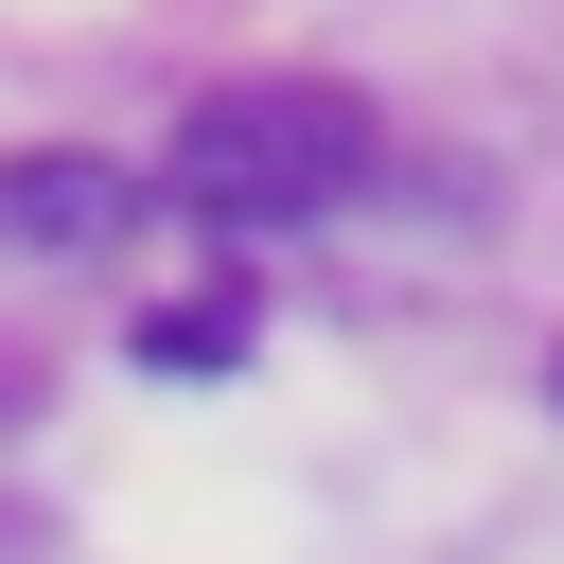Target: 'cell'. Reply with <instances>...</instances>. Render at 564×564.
<instances>
[{
    "instance_id": "1",
    "label": "cell",
    "mask_w": 564,
    "mask_h": 564,
    "mask_svg": "<svg viewBox=\"0 0 564 564\" xmlns=\"http://www.w3.org/2000/svg\"><path fill=\"white\" fill-rule=\"evenodd\" d=\"M370 106L352 88H317V70H282V88H212L176 141H159V194L176 212H212V229H300V212H335V194H370Z\"/></svg>"
},
{
    "instance_id": "2",
    "label": "cell",
    "mask_w": 564,
    "mask_h": 564,
    "mask_svg": "<svg viewBox=\"0 0 564 564\" xmlns=\"http://www.w3.org/2000/svg\"><path fill=\"white\" fill-rule=\"evenodd\" d=\"M141 229V176L123 159H88V141H53V159H0V247H123Z\"/></svg>"
},
{
    "instance_id": "3",
    "label": "cell",
    "mask_w": 564,
    "mask_h": 564,
    "mask_svg": "<svg viewBox=\"0 0 564 564\" xmlns=\"http://www.w3.org/2000/svg\"><path fill=\"white\" fill-rule=\"evenodd\" d=\"M247 352V300H176V317H141V370H229Z\"/></svg>"
},
{
    "instance_id": "4",
    "label": "cell",
    "mask_w": 564,
    "mask_h": 564,
    "mask_svg": "<svg viewBox=\"0 0 564 564\" xmlns=\"http://www.w3.org/2000/svg\"><path fill=\"white\" fill-rule=\"evenodd\" d=\"M18 405H35V370H18V352H0V423H18Z\"/></svg>"
},
{
    "instance_id": "5",
    "label": "cell",
    "mask_w": 564,
    "mask_h": 564,
    "mask_svg": "<svg viewBox=\"0 0 564 564\" xmlns=\"http://www.w3.org/2000/svg\"><path fill=\"white\" fill-rule=\"evenodd\" d=\"M546 405H564V335H546Z\"/></svg>"
}]
</instances>
